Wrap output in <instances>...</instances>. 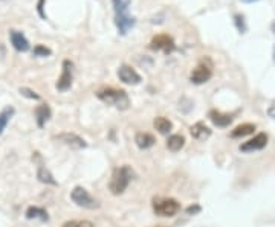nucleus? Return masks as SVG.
Instances as JSON below:
<instances>
[{
    "mask_svg": "<svg viewBox=\"0 0 275 227\" xmlns=\"http://www.w3.org/2000/svg\"><path fill=\"white\" fill-rule=\"evenodd\" d=\"M96 96L99 101H103L104 104L112 106L121 112L127 110L130 107V98L124 90H118L113 87H107V89H101L96 92Z\"/></svg>",
    "mask_w": 275,
    "mask_h": 227,
    "instance_id": "obj_1",
    "label": "nucleus"
},
{
    "mask_svg": "<svg viewBox=\"0 0 275 227\" xmlns=\"http://www.w3.org/2000/svg\"><path fill=\"white\" fill-rule=\"evenodd\" d=\"M133 179V169L129 165L119 166L113 171L110 182H109V189L113 195H121L124 191L127 189Z\"/></svg>",
    "mask_w": 275,
    "mask_h": 227,
    "instance_id": "obj_2",
    "label": "nucleus"
},
{
    "mask_svg": "<svg viewBox=\"0 0 275 227\" xmlns=\"http://www.w3.org/2000/svg\"><path fill=\"white\" fill-rule=\"evenodd\" d=\"M153 211L159 217H174L181 211V203L174 198H153Z\"/></svg>",
    "mask_w": 275,
    "mask_h": 227,
    "instance_id": "obj_3",
    "label": "nucleus"
},
{
    "mask_svg": "<svg viewBox=\"0 0 275 227\" xmlns=\"http://www.w3.org/2000/svg\"><path fill=\"white\" fill-rule=\"evenodd\" d=\"M70 198H72L73 203L77 206H80V208H86V209H96V208H99L98 201L95 198H92V195L81 186H77L72 191Z\"/></svg>",
    "mask_w": 275,
    "mask_h": 227,
    "instance_id": "obj_4",
    "label": "nucleus"
},
{
    "mask_svg": "<svg viewBox=\"0 0 275 227\" xmlns=\"http://www.w3.org/2000/svg\"><path fill=\"white\" fill-rule=\"evenodd\" d=\"M211 77H213V64H211V61L207 58V60L201 61V63H199V64L194 67V70L191 72L190 80H191V83H194V84H204V83L210 81Z\"/></svg>",
    "mask_w": 275,
    "mask_h": 227,
    "instance_id": "obj_5",
    "label": "nucleus"
},
{
    "mask_svg": "<svg viewBox=\"0 0 275 227\" xmlns=\"http://www.w3.org/2000/svg\"><path fill=\"white\" fill-rule=\"evenodd\" d=\"M150 49L162 50L164 54H171L173 50L176 49V44H174V40L168 34H159V35H156V37L152 38V43H150Z\"/></svg>",
    "mask_w": 275,
    "mask_h": 227,
    "instance_id": "obj_6",
    "label": "nucleus"
},
{
    "mask_svg": "<svg viewBox=\"0 0 275 227\" xmlns=\"http://www.w3.org/2000/svg\"><path fill=\"white\" fill-rule=\"evenodd\" d=\"M118 78L124 84H129V86H136V84H139L142 81L141 75L132 66H127V64L119 66V69H118Z\"/></svg>",
    "mask_w": 275,
    "mask_h": 227,
    "instance_id": "obj_7",
    "label": "nucleus"
},
{
    "mask_svg": "<svg viewBox=\"0 0 275 227\" xmlns=\"http://www.w3.org/2000/svg\"><path fill=\"white\" fill-rule=\"evenodd\" d=\"M72 80H73V64L69 60L63 61V72H61V77L57 81V90L60 92H66L70 89L72 86Z\"/></svg>",
    "mask_w": 275,
    "mask_h": 227,
    "instance_id": "obj_8",
    "label": "nucleus"
},
{
    "mask_svg": "<svg viewBox=\"0 0 275 227\" xmlns=\"http://www.w3.org/2000/svg\"><path fill=\"white\" fill-rule=\"evenodd\" d=\"M54 139L64 143V145H67V146H70V148H73V149H83V148L87 146L84 139H81L80 136L73 134V133H61V134L55 136Z\"/></svg>",
    "mask_w": 275,
    "mask_h": 227,
    "instance_id": "obj_9",
    "label": "nucleus"
},
{
    "mask_svg": "<svg viewBox=\"0 0 275 227\" xmlns=\"http://www.w3.org/2000/svg\"><path fill=\"white\" fill-rule=\"evenodd\" d=\"M266 145H268V134L260 133V134L254 136L253 139H249L248 142H245V143L240 146V149L243 151V153H253V151L263 149Z\"/></svg>",
    "mask_w": 275,
    "mask_h": 227,
    "instance_id": "obj_10",
    "label": "nucleus"
},
{
    "mask_svg": "<svg viewBox=\"0 0 275 227\" xmlns=\"http://www.w3.org/2000/svg\"><path fill=\"white\" fill-rule=\"evenodd\" d=\"M115 24L118 28V32L121 35H126L136 24V18L130 14H115Z\"/></svg>",
    "mask_w": 275,
    "mask_h": 227,
    "instance_id": "obj_11",
    "label": "nucleus"
},
{
    "mask_svg": "<svg viewBox=\"0 0 275 227\" xmlns=\"http://www.w3.org/2000/svg\"><path fill=\"white\" fill-rule=\"evenodd\" d=\"M9 40H11L12 47H14L15 50H18V52H28L29 47H31L28 38L24 37L21 32L15 31V29L9 31Z\"/></svg>",
    "mask_w": 275,
    "mask_h": 227,
    "instance_id": "obj_12",
    "label": "nucleus"
},
{
    "mask_svg": "<svg viewBox=\"0 0 275 227\" xmlns=\"http://www.w3.org/2000/svg\"><path fill=\"white\" fill-rule=\"evenodd\" d=\"M37 157H38V168H37V177L41 183H46V185H52V186H57V180L54 179V175L49 172V169L43 165L41 162V157L38 156L37 153Z\"/></svg>",
    "mask_w": 275,
    "mask_h": 227,
    "instance_id": "obj_13",
    "label": "nucleus"
},
{
    "mask_svg": "<svg viewBox=\"0 0 275 227\" xmlns=\"http://www.w3.org/2000/svg\"><path fill=\"white\" fill-rule=\"evenodd\" d=\"M190 133L191 136L196 139V140H205L211 136V130L207 127V125L204 122H197L194 123L193 127L190 128Z\"/></svg>",
    "mask_w": 275,
    "mask_h": 227,
    "instance_id": "obj_14",
    "label": "nucleus"
},
{
    "mask_svg": "<svg viewBox=\"0 0 275 227\" xmlns=\"http://www.w3.org/2000/svg\"><path fill=\"white\" fill-rule=\"evenodd\" d=\"M208 117L211 119V122L214 125H217V127H228V125L233 122V116L220 113L217 110H211L210 114H208Z\"/></svg>",
    "mask_w": 275,
    "mask_h": 227,
    "instance_id": "obj_15",
    "label": "nucleus"
},
{
    "mask_svg": "<svg viewBox=\"0 0 275 227\" xmlns=\"http://www.w3.org/2000/svg\"><path fill=\"white\" fill-rule=\"evenodd\" d=\"M51 114H52V112H51V109H49L47 104H40L35 109V119H37V125L40 128L44 127V123L51 119Z\"/></svg>",
    "mask_w": 275,
    "mask_h": 227,
    "instance_id": "obj_16",
    "label": "nucleus"
},
{
    "mask_svg": "<svg viewBox=\"0 0 275 227\" xmlns=\"http://www.w3.org/2000/svg\"><path fill=\"white\" fill-rule=\"evenodd\" d=\"M135 142H136V145L141 149H148V148H152L156 143V139H155V136H152L150 133H138L135 136Z\"/></svg>",
    "mask_w": 275,
    "mask_h": 227,
    "instance_id": "obj_17",
    "label": "nucleus"
},
{
    "mask_svg": "<svg viewBox=\"0 0 275 227\" xmlns=\"http://www.w3.org/2000/svg\"><path fill=\"white\" fill-rule=\"evenodd\" d=\"M185 145V137L181 136V134H173L168 137L167 140V148L170 151H173V153H178V151H181Z\"/></svg>",
    "mask_w": 275,
    "mask_h": 227,
    "instance_id": "obj_18",
    "label": "nucleus"
},
{
    "mask_svg": "<svg viewBox=\"0 0 275 227\" xmlns=\"http://www.w3.org/2000/svg\"><path fill=\"white\" fill-rule=\"evenodd\" d=\"M256 131V125L253 123H242L239 127H236L233 131H231V137L237 139V137H245L248 134H253Z\"/></svg>",
    "mask_w": 275,
    "mask_h": 227,
    "instance_id": "obj_19",
    "label": "nucleus"
},
{
    "mask_svg": "<svg viewBox=\"0 0 275 227\" xmlns=\"http://www.w3.org/2000/svg\"><path fill=\"white\" fill-rule=\"evenodd\" d=\"M153 125H155V128H156L161 134H168V133L173 130V123H171V120L167 119V117H164V116H158V117L155 119Z\"/></svg>",
    "mask_w": 275,
    "mask_h": 227,
    "instance_id": "obj_20",
    "label": "nucleus"
},
{
    "mask_svg": "<svg viewBox=\"0 0 275 227\" xmlns=\"http://www.w3.org/2000/svg\"><path fill=\"white\" fill-rule=\"evenodd\" d=\"M26 218L29 220H41V221H47L49 217H47V212L41 208H37V206H31L28 208L26 211Z\"/></svg>",
    "mask_w": 275,
    "mask_h": 227,
    "instance_id": "obj_21",
    "label": "nucleus"
},
{
    "mask_svg": "<svg viewBox=\"0 0 275 227\" xmlns=\"http://www.w3.org/2000/svg\"><path fill=\"white\" fill-rule=\"evenodd\" d=\"M14 109L12 107H5L2 112H0V134H2L3 131H5V128H6V125H8V122H9V119L12 117V114H14Z\"/></svg>",
    "mask_w": 275,
    "mask_h": 227,
    "instance_id": "obj_22",
    "label": "nucleus"
},
{
    "mask_svg": "<svg viewBox=\"0 0 275 227\" xmlns=\"http://www.w3.org/2000/svg\"><path fill=\"white\" fill-rule=\"evenodd\" d=\"M112 5H113L115 14H129L132 2L130 0H112Z\"/></svg>",
    "mask_w": 275,
    "mask_h": 227,
    "instance_id": "obj_23",
    "label": "nucleus"
},
{
    "mask_svg": "<svg viewBox=\"0 0 275 227\" xmlns=\"http://www.w3.org/2000/svg\"><path fill=\"white\" fill-rule=\"evenodd\" d=\"M63 227H93V224L87 220H72V221H66Z\"/></svg>",
    "mask_w": 275,
    "mask_h": 227,
    "instance_id": "obj_24",
    "label": "nucleus"
},
{
    "mask_svg": "<svg viewBox=\"0 0 275 227\" xmlns=\"http://www.w3.org/2000/svg\"><path fill=\"white\" fill-rule=\"evenodd\" d=\"M51 54H52V50L49 47H46V46H43V44H37L34 47V55L35 57H49Z\"/></svg>",
    "mask_w": 275,
    "mask_h": 227,
    "instance_id": "obj_25",
    "label": "nucleus"
},
{
    "mask_svg": "<svg viewBox=\"0 0 275 227\" xmlns=\"http://www.w3.org/2000/svg\"><path fill=\"white\" fill-rule=\"evenodd\" d=\"M234 20H236V26L239 29V32H246V24H245V17L242 14H236L234 15Z\"/></svg>",
    "mask_w": 275,
    "mask_h": 227,
    "instance_id": "obj_26",
    "label": "nucleus"
},
{
    "mask_svg": "<svg viewBox=\"0 0 275 227\" xmlns=\"http://www.w3.org/2000/svg\"><path fill=\"white\" fill-rule=\"evenodd\" d=\"M20 93H21L23 96L29 98V99H40V95H37L34 90H31V89H26V87H21V89H20Z\"/></svg>",
    "mask_w": 275,
    "mask_h": 227,
    "instance_id": "obj_27",
    "label": "nucleus"
},
{
    "mask_svg": "<svg viewBox=\"0 0 275 227\" xmlns=\"http://www.w3.org/2000/svg\"><path fill=\"white\" fill-rule=\"evenodd\" d=\"M43 3H44V0H38V14H40V17L41 18H46V14L43 12Z\"/></svg>",
    "mask_w": 275,
    "mask_h": 227,
    "instance_id": "obj_28",
    "label": "nucleus"
},
{
    "mask_svg": "<svg viewBox=\"0 0 275 227\" xmlns=\"http://www.w3.org/2000/svg\"><path fill=\"white\" fill-rule=\"evenodd\" d=\"M268 114H269V117L275 119V103L269 106V109H268Z\"/></svg>",
    "mask_w": 275,
    "mask_h": 227,
    "instance_id": "obj_29",
    "label": "nucleus"
},
{
    "mask_svg": "<svg viewBox=\"0 0 275 227\" xmlns=\"http://www.w3.org/2000/svg\"><path fill=\"white\" fill-rule=\"evenodd\" d=\"M199 211H201V208H199V206H194V208L191 206V208H188V209H187V212H188V214H194V212H199Z\"/></svg>",
    "mask_w": 275,
    "mask_h": 227,
    "instance_id": "obj_30",
    "label": "nucleus"
},
{
    "mask_svg": "<svg viewBox=\"0 0 275 227\" xmlns=\"http://www.w3.org/2000/svg\"><path fill=\"white\" fill-rule=\"evenodd\" d=\"M242 2H245V3H254V2H257V0H242Z\"/></svg>",
    "mask_w": 275,
    "mask_h": 227,
    "instance_id": "obj_31",
    "label": "nucleus"
},
{
    "mask_svg": "<svg viewBox=\"0 0 275 227\" xmlns=\"http://www.w3.org/2000/svg\"><path fill=\"white\" fill-rule=\"evenodd\" d=\"M271 28H272V32H274V34H275V21H274V23H272V26H271Z\"/></svg>",
    "mask_w": 275,
    "mask_h": 227,
    "instance_id": "obj_32",
    "label": "nucleus"
},
{
    "mask_svg": "<svg viewBox=\"0 0 275 227\" xmlns=\"http://www.w3.org/2000/svg\"><path fill=\"white\" fill-rule=\"evenodd\" d=\"M152 227H165V226H152Z\"/></svg>",
    "mask_w": 275,
    "mask_h": 227,
    "instance_id": "obj_33",
    "label": "nucleus"
},
{
    "mask_svg": "<svg viewBox=\"0 0 275 227\" xmlns=\"http://www.w3.org/2000/svg\"><path fill=\"white\" fill-rule=\"evenodd\" d=\"M274 60H275V47H274Z\"/></svg>",
    "mask_w": 275,
    "mask_h": 227,
    "instance_id": "obj_34",
    "label": "nucleus"
}]
</instances>
